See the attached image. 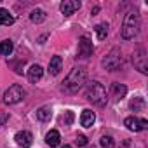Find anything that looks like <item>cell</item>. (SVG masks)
<instances>
[{
    "label": "cell",
    "mask_w": 148,
    "mask_h": 148,
    "mask_svg": "<svg viewBox=\"0 0 148 148\" xmlns=\"http://www.w3.org/2000/svg\"><path fill=\"white\" fill-rule=\"evenodd\" d=\"M86 79H87L86 68H82V66L73 68L68 75H66V79L63 80L61 89H63L64 92H68V94H75V92H79V89L86 84Z\"/></svg>",
    "instance_id": "cell-1"
},
{
    "label": "cell",
    "mask_w": 148,
    "mask_h": 148,
    "mask_svg": "<svg viewBox=\"0 0 148 148\" xmlns=\"http://www.w3.org/2000/svg\"><path fill=\"white\" fill-rule=\"evenodd\" d=\"M139 28H141V19H139V14L136 11L132 12H127L125 18H124V23H122V28H120V35L124 40H131L134 38L138 33H139Z\"/></svg>",
    "instance_id": "cell-2"
},
{
    "label": "cell",
    "mask_w": 148,
    "mask_h": 148,
    "mask_svg": "<svg viewBox=\"0 0 148 148\" xmlns=\"http://www.w3.org/2000/svg\"><path fill=\"white\" fill-rule=\"evenodd\" d=\"M86 99L91 101L92 105H98V106H105L106 101H108V94H106V89L101 82L98 80H92L87 84L86 87Z\"/></svg>",
    "instance_id": "cell-3"
},
{
    "label": "cell",
    "mask_w": 148,
    "mask_h": 148,
    "mask_svg": "<svg viewBox=\"0 0 148 148\" xmlns=\"http://www.w3.org/2000/svg\"><path fill=\"white\" fill-rule=\"evenodd\" d=\"M122 63H124V59H122V52H120V49H112L110 52H108V56L103 59V66L108 70V71H117L120 66H122Z\"/></svg>",
    "instance_id": "cell-4"
},
{
    "label": "cell",
    "mask_w": 148,
    "mask_h": 148,
    "mask_svg": "<svg viewBox=\"0 0 148 148\" xmlns=\"http://www.w3.org/2000/svg\"><path fill=\"white\" fill-rule=\"evenodd\" d=\"M25 96H26V91H25L21 86L14 84V86H11V87L4 92V103H5V105H16V103H19V101H23Z\"/></svg>",
    "instance_id": "cell-5"
},
{
    "label": "cell",
    "mask_w": 148,
    "mask_h": 148,
    "mask_svg": "<svg viewBox=\"0 0 148 148\" xmlns=\"http://www.w3.org/2000/svg\"><path fill=\"white\" fill-rule=\"evenodd\" d=\"M146 52H145V49H138V51H134V54H132V63H134V66H136V70H139L143 75H146L148 73V63H146Z\"/></svg>",
    "instance_id": "cell-6"
},
{
    "label": "cell",
    "mask_w": 148,
    "mask_h": 148,
    "mask_svg": "<svg viewBox=\"0 0 148 148\" xmlns=\"http://www.w3.org/2000/svg\"><path fill=\"white\" fill-rule=\"evenodd\" d=\"M92 52H94V45H92V42H91V38L89 37H82L80 40H79V47H77V56L79 58H89V56H92Z\"/></svg>",
    "instance_id": "cell-7"
},
{
    "label": "cell",
    "mask_w": 148,
    "mask_h": 148,
    "mask_svg": "<svg viewBox=\"0 0 148 148\" xmlns=\"http://www.w3.org/2000/svg\"><path fill=\"white\" fill-rule=\"evenodd\" d=\"M124 125L129 129V131H134V132H139V131H145L148 127V120L146 119H138V117H127L124 120Z\"/></svg>",
    "instance_id": "cell-8"
},
{
    "label": "cell",
    "mask_w": 148,
    "mask_h": 148,
    "mask_svg": "<svg viewBox=\"0 0 148 148\" xmlns=\"http://www.w3.org/2000/svg\"><path fill=\"white\" fill-rule=\"evenodd\" d=\"M80 2L79 0H63V2L59 4V11L64 14V16H71V14H75L79 9H80Z\"/></svg>",
    "instance_id": "cell-9"
},
{
    "label": "cell",
    "mask_w": 148,
    "mask_h": 148,
    "mask_svg": "<svg viewBox=\"0 0 148 148\" xmlns=\"http://www.w3.org/2000/svg\"><path fill=\"white\" fill-rule=\"evenodd\" d=\"M14 139H16L18 146H21V148H30L32 143H33V136H32L30 131H19V132H16Z\"/></svg>",
    "instance_id": "cell-10"
},
{
    "label": "cell",
    "mask_w": 148,
    "mask_h": 148,
    "mask_svg": "<svg viewBox=\"0 0 148 148\" xmlns=\"http://www.w3.org/2000/svg\"><path fill=\"white\" fill-rule=\"evenodd\" d=\"M42 75H44V68L40 66V64H32L30 66V70H28V80L30 82H38L40 79H42Z\"/></svg>",
    "instance_id": "cell-11"
},
{
    "label": "cell",
    "mask_w": 148,
    "mask_h": 148,
    "mask_svg": "<svg viewBox=\"0 0 148 148\" xmlns=\"http://www.w3.org/2000/svg\"><path fill=\"white\" fill-rule=\"evenodd\" d=\"M125 94H127V87L124 84H119V82L112 84V98H113V101H120Z\"/></svg>",
    "instance_id": "cell-12"
},
{
    "label": "cell",
    "mask_w": 148,
    "mask_h": 148,
    "mask_svg": "<svg viewBox=\"0 0 148 148\" xmlns=\"http://www.w3.org/2000/svg\"><path fill=\"white\" fill-rule=\"evenodd\" d=\"M94 120H96V115H94V112L92 110H84L82 112V115H80V124H82V127H92V124H94Z\"/></svg>",
    "instance_id": "cell-13"
},
{
    "label": "cell",
    "mask_w": 148,
    "mask_h": 148,
    "mask_svg": "<svg viewBox=\"0 0 148 148\" xmlns=\"http://www.w3.org/2000/svg\"><path fill=\"white\" fill-rule=\"evenodd\" d=\"M61 68H63L61 56H52L51 61H49V73H51V75H58V73L61 71Z\"/></svg>",
    "instance_id": "cell-14"
},
{
    "label": "cell",
    "mask_w": 148,
    "mask_h": 148,
    "mask_svg": "<svg viewBox=\"0 0 148 148\" xmlns=\"http://www.w3.org/2000/svg\"><path fill=\"white\" fill-rule=\"evenodd\" d=\"M59 141H61V136H59V132H58L56 129H51V131L45 134V143H47L51 148L58 146V145H59Z\"/></svg>",
    "instance_id": "cell-15"
},
{
    "label": "cell",
    "mask_w": 148,
    "mask_h": 148,
    "mask_svg": "<svg viewBox=\"0 0 148 148\" xmlns=\"http://www.w3.org/2000/svg\"><path fill=\"white\" fill-rule=\"evenodd\" d=\"M0 25H2V26H11V25H14V16H12L7 9H2V7H0Z\"/></svg>",
    "instance_id": "cell-16"
},
{
    "label": "cell",
    "mask_w": 148,
    "mask_h": 148,
    "mask_svg": "<svg viewBox=\"0 0 148 148\" xmlns=\"http://www.w3.org/2000/svg\"><path fill=\"white\" fill-rule=\"evenodd\" d=\"M51 117H52V108L51 106H40L37 110V119L40 122H47V120H51Z\"/></svg>",
    "instance_id": "cell-17"
},
{
    "label": "cell",
    "mask_w": 148,
    "mask_h": 148,
    "mask_svg": "<svg viewBox=\"0 0 148 148\" xmlns=\"http://www.w3.org/2000/svg\"><path fill=\"white\" fill-rule=\"evenodd\" d=\"M145 106H146V103H145V98H141V96H136V98L131 99V103H129V108H131L132 112H143Z\"/></svg>",
    "instance_id": "cell-18"
},
{
    "label": "cell",
    "mask_w": 148,
    "mask_h": 148,
    "mask_svg": "<svg viewBox=\"0 0 148 148\" xmlns=\"http://www.w3.org/2000/svg\"><path fill=\"white\" fill-rule=\"evenodd\" d=\"M108 28H110L108 23H99V25L94 26V32H96L98 40H105V38H106V35H108Z\"/></svg>",
    "instance_id": "cell-19"
},
{
    "label": "cell",
    "mask_w": 148,
    "mask_h": 148,
    "mask_svg": "<svg viewBox=\"0 0 148 148\" xmlns=\"http://www.w3.org/2000/svg\"><path fill=\"white\" fill-rule=\"evenodd\" d=\"M45 18H47V14H45V11H42V9H35V11H32V14H30V19H32V23H42V21H45Z\"/></svg>",
    "instance_id": "cell-20"
},
{
    "label": "cell",
    "mask_w": 148,
    "mask_h": 148,
    "mask_svg": "<svg viewBox=\"0 0 148 148\" xmlns=\"http://www.w3.org/2000/svg\"><path fill=\"white\" fill-rule=\"evenodd\" d=\"M12 49H14V44H12V40H2L0 42V54L2 56H9L11 52H12Z\"/></svg>",
    "instance_id": "cell-21"
},
{
    "label": "cell",
    "mask_w": 148,
    "mask_h": 148,
    "mask_svg": "<svg viewBox=\"0 0 148 148\" xmlns=\"http://www.w3.org/2000/svg\"><path fill=\"white\" fill-rule=\"evenodd\" d=\"M99 145H101V148H115V141L112 136H101Z\"/></svg>",
    "instance_id": "cell-22"
},
{
    "label": "cell",
    "mask_w": 148,
    "mask_h": 148,
    "mask_svg": "<svg viewBox=\"0 0 148 148\" xmlns=\"http://www.w3.org/2000/svg\"><path fill=\"white\" fill-rule=\"evenodd\" d=\"M63 122H64V125H70L71 122H73V112H66L64 115H63V119H61Z\"/></svg>",
    "instance_id": "cell-23"
},
{
    "label": "cell",
    "mask_w": 148,
    "mask_h": 148,
    "mask_svg": "<svg viewBox=\"0 0 148 148\" xmlns=\"http://www.w3.org/2000/svg\"><path fill=\"white\" fill-rule=\"evenodd\" d=\"M75 143H77V146H86V145H87V138H86L84 134H79L77 139H75Z\"/></svg>",
    "instance_id": "cell-24"
},
{
    "label": "cell",
    "mask_w": 148,
    "mask_h": 148,
    "mask_svg": "<svg viewBox=\"0 0 148 148\" xmlns=\"http://www.w3.org/2000/svg\"><path fill=\"white\" fill-rule=\"evenodd\" d=\"M7 120H9V113H7V112H0V127L5 125Z\"/></svg>",
    "instance_id": "cell-25"
},
{
    "label": "cell",
    "mask_w": 148,
    "mask_h": 148,
    "mask_svg": "<svg viewBox=\"0 0 148 148\" xmlns=\"http://www.w3.org/2000/svg\"><path fill=\"white\" fill-rule=\"evenodd\" d=\"M127 146H129V141H127V139H125V141H124V143H122V146H120V148H127Z\"/></svg>",
    "instance_id": "cell-26"
},
{
    "label": "cell",
    "mask_w": 148,
    "mask_h": 148,
    "mask_svg": "<svg viewBox=\"0 0 148 148\" xmlns=\"http://www.w3.org/2000/svg\"><path fill=\"white\" fill-rule=\"evenodd\" d=\"M61 148H71V146H70V145H64V146H61Z\"/></svg>",
    "instance_id": "cell-27"
}]
</instances>
